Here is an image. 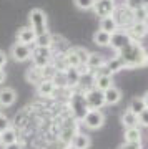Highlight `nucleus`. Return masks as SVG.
<instances>
[{
  "mask_svg": "<svg viewBox=\"0 0 148 149\" xmlns=\"http://www.w3.org/2000/svg\"><path fill=\"white\" fill-rule=\"evenodd\" d=\"M0 146H2V133H0Z\"/></svg>",
  "mask_w": 148,
  "mask_h": 149,
  "instance_id": "a19ab883",
  "label": "nucleus"
},
{
  "mask_svg": "<svg viewBox=\"0 0 148 149\" xmlns=\"http://www.w3.org/2000/svg\"><path fill=\"white\" fill-rule=\"evenodd\" d=\"M116 8V0H97L95 5L92 10L95 12L97 17L105 18V17H111Z\"/></svg>",
  "mask_w": 148,
  "mask_h": 149,
  "instance_id": "1a4fd4ad",
  "label": "nucleus"
},
{
  "mask_svg": "<svg viewBox=\"0 0 148 149\" xmlns=\"http://www.w3.org/2000/svg\"><path fill=\"white\" fill-rule=\"evenodd\" d=\"M106 68L110 70V73L111 74H115V73H118V71H122V70H125V66H123V61L118 56H111V58H108L106 60Z\"/></svg>",
  "mask_w": 148,
  "mask_h": 149,
  "instance_id": "a878e982",
  "label": "nucleus"
},
{
  "mask_svg": "<svg viewBox=\"0 0 148 149\" xmlns=\"http://www.w3.org/2000/svg\"><path fill=\"white\" fill-rule=\"evenodd\" d=\"M65 76H67V86L70 90H75L80 86V81H82V74L78 73L77 68H67L65 70Z\"/></svg>",
  "mask_w": 148,
  "mask_h": 149,
  "instance_id": "6ab92c4d",
  "label": "nucleus"
},
{
  "mask_svg": "<svg viewBox=\"0 0 148 149\" xmlns=\"http://www.w3.org/2000/svg\"><path fill=\"white\" fill-rule=\"evenodd\" d=\"M103 96H105V106H115L122 101V91L115 85L103 91Z\"/></svg>",
  "mask_w": 148,
  "mask_h": 149,
  "instance_id": "2eb2a0df",
  "label": "nucleus"
},
{
  "mask_svg": "<svg viewBox=\"0 0 148 149\" xmlns=\"http://www.w3.org/2000/svg\"><path fill=\"white\" fill-rule=\"evenodd\" d=\"M92 85L97 90L105 91L113 86V74H101V76H92Z\"/></svg>",
  "mask_w": 148,
  "mask_h": 149,
  "instance_id": "f3484780",
  "label": "nucleus"
},
{
  "mask_svg": "<svg viewBox=\"0 0 148 149\" xmlns=\"http://www.w3.org/2000/svg\"><path fill=\"white\" fill-rule=\"evenodd\" d=\"M143 100H145V104H147V108H148V91L145 93V96H143Z\"/></svg>",
  "mask_w": 148,
  "mask_h": 149,
  "instance_id": "58836bf2",
  "label": "nucleus"
},
{
  "mask_svg": "<svg viewBox=\"0 0 148 149\" xmlns=\"http://www.w3.org/2000/svg\"><path fill=\"white\" fill-rule=\"evenodd\" d=\"M118 149H143L142 143H123Z\"/></svg>",
  "mask_w": 148,
  "mask_h": 149,
  "instance_id": "f704fd0d",
  "label": "nucleus"
},
{
  "mask_svg": "<svg viewBox=\"0 0 148 149\" xmlns=\"http://www.w3.org/2000/svg\"><path fill=\"white\" fill-rule=\"evenodd\" d=\"M125 32L128 33V37L132 38L133 42H142L143 38L148 35V23H145V22H133Z\"/></svg>",
  "mask_w": 148,
  "mask_h": 149,
  "instance_id": "9d476101",
  "label": "nucleus"
},
{
  "mask_svg": "<svg viewBox=\"0 0 148 149\" xmlns=\"http://www.w3.org/2000/svg\"><path fill=\"white\" fill-rule=\"evenodd\" d=\"M5 65H7V55L0 50V70L5 68Z\"/></svg>",
  "mask_w": 148,
  "mask_h": 149,
  "instance_id": "c9c22d12",
  "label": "nucleus"
},
{
  "mask_svg": "<svg viewBox=\"0 0 148 149\" xmlns=\"http://www.w3.org/2000/svg\"><path fill=\"white\" fill-rule=\"evenodd\" d=\"M4 81H5V71H4V70H0V85H2Z\"/></svg>",
  "mask_w": 148,
  "mask_h": 149,
  "instance_id": "4c0bfd02",
  "label": "nucleus"
},
{
  "mask_svg": "<svg viewBox=\"0 0 148 149\" xmlns=\"http://www.w3.org/2000/svg\"><path fill=\"white\" fill-rule=\"evenodd\" d=\"M97 0H73L75 7L78 8V10H92L93 5H95Z\"/></svg>",
  "mask_w": 148,
  "mask_h": 149,
  "instance_id": "c756f323",
  "label": "nucleus"
},
{
  "mask_svg": "<svg viewBox=\"0 0 148 149\" xmlns=\"http://www.w3.org/2000/svg\"><path fill=\"white\" fill-rule=\"evenodd\" d=\"M53 85L57 86V88H68L67 86V76H65V71H57V73L53 74Z\"/></svg>",
  "mask_w": 148,
  "mask_h": 149,
  "instance_id": "c85d7f7f",
  "label": "nucleus"
},
{
  "mask_svg": "<svg viewBox=\"0 0 148 149\" xmlns=\"http://www.w3.org/2000/svg\"><path fill=\"white\" fill-rule=\"evenodd\" d=\"M125 143H142V129L138 128H128L123 133Z\"/></svg>",
  "mask_w": 148,
  "mask_h": 149,
  "instance_id": "b1692460",
  "label": "nucleus"
},
{
  "mask_svg": "<svg viewBox=\"0 0 148 149\" xmlns=\"http://www.w3.org/2000/svg\"><path fill=\"white\" fill-rule=\"evenodd\" d=\"M35 88H37V95L40 98H53L55 96V91H57V86L53 85L52 80H43Z\"/></svg>",
  "mask_w": 148,
  "mask_h": 149,
  "instance_id": "dca6fc26",
  "label": "nucleus"
},
{
  "mask_svg": "<svg viewBox=\"0 0 148 149\" xmlns=\"http://www.w3.org/2000/svg\"><path fill=\"white\" fill-rule=\"evenodd\" d=\"M122 124H123V128H125V129L137 128V126H138V116L127 108V109L123 111V114H122Z\"/></svg>",
  "mask_w": 148,
  "mask_h": 149,
  "instance_id": "4be33fe9",
  "label": "nucleus"
},
{
  "mask_svg": "<svg viewBox=\"0 0 148 149\" xmlns=\"http://www.w3.org/2000/svg\"><path fill=\"white\" fill-rule=\"evenodd\" d=\"M17 101V91L12 86L0 88V108H10Z\"/></svg>",
  "mask_w": 148,
  "mask_h": 149,
  "instance_id": "9b49d317",
  "label": "nucleus"
},
{
  "mask_svg": "<svg viewBox=\"0 0 148 149\" xmlns=\"http://www.w3.org/2000/svg\"><path fill=\"white\" fill-rule=\"evenodd\" d=\"M123 5L127 7V8H130L132 12H135V10H138V8H142L143 7V2L142 0H125Z\"/></svg>",
  "mask_w": 148,
  "mask_h": 149,
  "instance_id": "2f4dec72",
  "label": "nucleus"
},
{
  "mask_svg": "<svg viewBox=\"0 0 148 149\" xmlns=\"http://www.w3.org/2000/svg\"><path fill=\"white\" fill-rule=\"evenodd\" d=\"M132 38L128 37V33L125 30H116L115 33H111V42H110V47L115 50V53L118 50H122Z\"/></svg>",
  "mask_w": 148,
  "mask_h": 149,
  "instance_id": "f8f14e48",
  "label": "nucleus"
},
{
  "mask_svg": "<svg viewBox=\"0 0 148 149\" xmlns=\"http://www.w3.org/2000/svg\"><path fill=\"white\" fill-rule=\"evenodd\" d=\"M35 38H37V33L33 32L32 27H22L17 32V42L18 43H25V45H32L33 47Z\"/></svg>",
  "mask_w": 148,
  "mask_h": 149,
  "instance_id": "ddd939ff",
  "label": "nucleus"
},
{
  "mask_svg": "<svg viewBox=\"0 0 148 149\" xmlns=\"http://www.w3.org/2000/svg\"><path fill=\"white\" fill-rule=\"evenodd\" d=\"M133 17H135V22H145L148 23V8L147 7H142L138 10L133 12Z\"/></svg>",
  "mask_w": 148,
  "mask_h": 149,
  "instance_id": "7c9ffc66",
  "label": "nucleus"
},
{
  "mask_svg": "<svg viewBox=\"0 0 148 149\" xmlns=\"http://www.w3.org/2000/svg\"><path fill=\"white\" fill-rule=\"evenodd\" d=\"M2 149H23L20 143H13V144H8V146H2Z\"/></svg>",
  "mask_w": 148,
  "mask_h": 149,
  "instance_id": "e433bc0d",
  "label": "nucleus"
},
{
  "mask_svg": "<svg viewBox=\"0 0 148 149\" xmlns=\"http://www.w3.org/2000/svg\"><path fill=\"white\" fill-rule=\"evenodd\" d=\"M85 100L88 104V109H101L105 106V96L103 91L97 90L95 86H90L85 90Z\"/></svg>",
  "mask_w": 148,
  "mask_h": 149,
  "instance_id": "0eeeda50",
  "label": "nucleus"
},
{
  "mask_svg": "<svg viewBox=\"0 0 148 149\" xmlns=\"http://www.w3.org/2000/svg\"><path fill=\"white\" fill-rule=\"evenodd\" d=\"M13 143H18V131L15 126H10L2 133V146H8Z\"/></svg>",
  "mask_w": 148,
  "mask_h": 149,
  "instance_id": "412c9836",
  "label": "nucleus"
},
{
  "mask_svg": "<svg viewBox=\"0 0 148 149\" xmlns=\"http://www.w3.org/2000/svg\"><path fill=\"white\" fill-rule=\"evenodd\" d=\"M105 63H106V60H105V56H103L101 53H90L85 65H87L92 71H95V70H98L100 66H103Z\"/></svg>",
  "mask_w": 148,
  "mask_h": 149,
  "instance_id": "aec40b11",
  "label": "nucleus"
},
{
  "mask_svg": "<svg viewBox=\"0 0 148 149\" xmlns=\"http://www.w3.org/2000/svg\"><path fill=\"white\" fill-rule=\"evenodd\" d=\"M128 109H130L132 113H135L137 116L143 111V109H147V104H145L143 96H135V98H132V101H130V104H128Z\"/></svg>",
  "mask_w": 148,
  "mask_h": 149,
  "instance_id": "393cba45",
  "label": "nucleus"
},
{
  "mask_svg": "<svg viewBox=\"0 0 148 149\" xmlns=\"http://www.w3.org/2000/svg\"><path fill=\"white\" fill-rule=\"evenodd\" d=\"M32 45H25V43H18L15 42L10 48V56L18 63H23V61H28L32 58Z\"/></svg>",
  "mask_w": 148,
  "mask_h": 149,
  "instance_id": "6e6552de",
  "label": "nucleus"
},
{
  "mask_svg": "<svg viewBox=\"0 0 148 149\" xmlns=\"http://www.w3.org/2000/svg\"><path fill=\"white\" fill-rule=\"evenodd\" d=\"M113 18H115V23L118 30H127L133 22H135V17H133V12L130 8H127L125 5H116L115 12H113Z\"/></svg>",
  "mask_w": 148,
  "mask_h": 149,
  "instance_id": "39448f33",
  "label": "nucleus"
},
{
  "mask_svg": "<svg viewBox=\"0 0 148 149\" xmlns=\"http://www.w3.org/2000/svg\"><path fill=\"white\" fill-rule=\"evenodd\" d=\"M138 126L148 128V108L147 109H143V111L138 114Z\"/></svg>",
  "mask_w": 148,
  "mask_h": 149,
  "instance_id": "473e14b6",
  "label": "nucleus"
},
{
  "mask_svg": "<svg viewBox=\"0 0 148 149\" xmlns=\"http://www.w3.org/2000/svg\"><path fill=\"white\" fill-rule=\"evenodd\" d=\"M28 22H30V27L33 28V32L37 35L48 32V22H47V13L42 8H33L28 13Z\"/></svg>",
  "mask_w": 148,
  "mask_h": 149,
  "instance_id": "7ed1b4c3",
  "label": "nucleus"
},
{
  "mask_svg": "<svg viewBox=\"0 0 148 149\" xmlns=\"http://www.w3.org/2000/svg\"><path fill=\"white\" fill-rule=\"evenodd\" d=\"M68 109L72 113V116L78 123L85 118V114L90 111L88 104H87V100H85V90H82V88L72 90V93L68 96Z\"/></svg>",
  "mask_w": 148,
  "mask_h": 149,
  "instance_id": "f03ea898",
  "label": "nucleus"
},
{
  "mask_svg": "<svg viewBox=\"0 0 148 149\" xmlns=\"http://www.w3.org/2000/svg\"><path fill=\"white\" fill-rule=\"evenodd\" d=\"M70 146L73 149H88L92 146V139L90 136L87 133H77L73 136V139H72V143H70Z\"/></svg>",
  "mask_w": 148,
  "mask_h": 149,
  "instance_id": "a211bd4d",
  "label": "nucleus"
},
{
  "mask_svg": "<svg viewBox=\"0 0 148 149\" xmlns=\"http://www.w3.org/2000/svg\"><path fill=\"white\" fill-rule=\"evenodd\" d=\"M142 2H143V7H147L148 8V0H142Z\"/></svg>",
  "mask_w": 148,
  "mask_h": 149,
  "instance_id": "ea45409f",
  "label": "nucleus"
},
{
  "mask_svg": "<svg viewBox=\"0 0 148 149\" xmlns=\"http://www.w3.org/2000/svg\"><path fill=\"white\" fill-rule=\"evenodd\" d=\"M82 126H85L90 131H97L105 124V113L101 109H90V111L85 114V118L82 119Z\"/></svg>",
  "mask_w": 148,
  "mask_h": 149,
  "instance_id": "423d86ee",
  "label": "nucleus"
},
{
  "mask_svg": "<svg viewBox=\"0 0 148 149\" xmlns=\"http://www.w3.org/2000/svg\"><path fill=\"white\" fill-rule=\"evenodd\" d=\"M116 56L123 61L125 70H133V68H145L148 66V52L140 42H130L116 52Z\"/></svg>",
  "mask_w": 148,
  "mask_h": 149,
  "instance_id": "f257e3e1",
  "label": "nucleus"
},
{
  "mask_svg": "<svg viewBox=\"0 0 148 149\" xmlns=\"http://www.w3.org/2000/svg\"><path fill=\"white\" fill-rule=\"evenodd\" d=\"M100 30H103L106 33H115L118 30V27H116V23H115V18L113 17L100 18Z\"/></svg>",
  "mask_w": 148,
  "mask_h": 149,
  "instance_id": "bb28decb",
  "label": "nucleus"
},
{
  "mask_svg": "<svg viewBox=\"0 0 148 149\" xmlns=\"http://www.w3.org/2000/svg\"><path fill=\"white\" fill-rule=\"evenodd\" d=\"M53 45V35L52 33H42V35H37L35 38V43L33 47H47V48H52Z\"/></svg>",
  "mask_w": 148,
  "mask_h": 149,
  "instance_id": "cd10ccee",
  "label": "nucleus"
},
{
  "mask_svg": "<svg viewBox=\"0 0 148 149\" xmlns=\"http://www.w3.org/2000/svg\"><path fill=\"white\" fill-rule=\"evenodd\" d=\"M25 80H27V83H30V85L38 86L43 80H45V78H43L42 68H37V66H33V65L30 66V68H27V71H25Z\"/></svg>",
  "mask_w": 148,
  "mask_h": 149,
  "instance_id": "4468645a",
  "label": "nucleus"
},
{
  "mask_svg": "<svg viewBox=\"0 0 148 149\" xmlns=\"http://www.w3.org/2000/svg\"><path fill=\"white\" fill-rule=\"evenodd\" d=\"M12 126V123H10V119L5 116V114H2L0 113V133H4L7 128H10Z\"/></svg>",
  "mask_w": 148,
  "mask_h": 149,
  "instance_id": "72a5a7b5",
  "label": "nucleus"
},
{
  "mask_svg": "<svg viewBox=\"0 0 148 149\" xmlns=\"http://www.w3.org/2000/svg\"><path fill=\"white\" fill-rule=\"evenodd\" d=\"M92 38H93V43L98 45V47H110L111 33H106V32H103V30H97Z\"/></svg>",
  "mask_w": 148,
  "mask_h": 149,
  "instance_id": "5701e85b",
  "label": "nucleus"
},
{
  "mask_svg": "<svg viewBox=\"0 0 148 149\" xmlns=\"http://www.w3.org/2000/svg\"><path fill=\"white\" fill-rule=\"evenodd\" d=\"M53 50L47 47H33L32 48V65L37 68H45L47 65L52 63Z\"/></svg>",
  "mask_w": 148,
  "mask_h": 149,
  "instance_id": "20e7f679",
  "label": "nucleus"
}]
</instances>
